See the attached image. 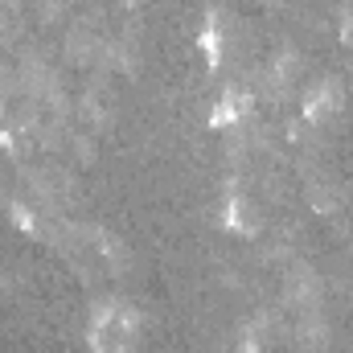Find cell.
<instances>
[{"instance_id":"cell-1","label":"cell","mask_w":353,"mask_h":353,"mask_svg":"<svg viewBox=\"0 0 353 353\" xmlns=\"http://www.w3.org/2000/svg\"><path fill=\"white\" fill-rule=\"evenodd\" d=\"M90 337H94V350H103V353H123V350H132V341H136V316H132L123 304H115V308H103V312L94 316V329H90Z\"/></svg>"}]
</instances>
